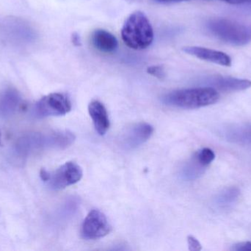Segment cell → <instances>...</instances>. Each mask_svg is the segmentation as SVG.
<instances>
[{
    "label": "cell",
    "mask_w": 251,
    "mask_h": 251,
    "mask_svg": "<svg viewBox=\"0 0 251 251\" xmlns=\"http://www.w3.org/2000/svg\"><path fill=\"white\" fill-rule=\"evenodd\" d=\"M1 131H0V144H1Z\"/></svg>",
    "instance_id": "cell-25"
},
{
    "label": "cell",
    "mask_w": 251,
    "mask_h": 251,
    "mask_svg": "<svg viewBox=\"0 0 251 251\" xmlns=\"http://www.w3.org/2000/svg\"><path fill=\"white\" fill-rule=\"evenodd\" d=\"M153 1L159 3H169L174 2V1H187V0H153Z\"/></svg>",
    "instance_id": "cell-24"
},
{
    "label": "cell",
    "mask_w": 251,
    "mask_h": 251,
    "mask_svg": "<svg viewBox=\"0 0 251 251\" xmlns=\"http://www.w3.org/2000/svg\"><path fill=\"white\" fill-rule=\"evenodd\" d=\"M93 45L103 53H110L118 48V41L115 35L105 29H96L91 36Z\"/></svg>",
    "instance_id": "cell-13"
},
{
    "label": "cell",
    "mask_w": 251,
    "mask_h": 251,
    "mask_svg": "<svg viewBox=\"0 0 251 251\" xmlns=\"http://www.w3.org/2000/svg\"><path fill=\"white\" fill-rule=\"evenodd\" d=\"M111 230V225L104 214L94 209L84 220L81 234L85 240H99L108 235Z\"/></svg>",
    "instance_id": "cell-6"
},
{
    "label": "cell",
    "mask_w": 251,
    "mask_h": 251,
    "mask_svg": "<svg viewBox=\"0 0 251 251\" xmlns=\"http://www.w3.org/2000/svg\"><path fill=\"white\" fill-rule=\"evenodd\" d=\"M223 1L229 3V4H246V3L250 2L251 0H223Z\"/></svg>",
    "instance_id": "cell-22"
},
{
    "label": "cell",
    "mask_w": 251,
    "mask_h": 251,
    "mask_svg": "<svg viewBox=\"0 0 251 251\" xmlns=\"http://www.w3.org/2000/svg\"><path fill=\"white\" fill-rule=\"evenodd\" d=\"M72 43H73L75 46H80V37H79V35H78L76 32H75V33L72 35Z\"/></svg>",
    "instance_id": "cell-23"
},
{
    "label": "cell",
    "mask_w": 251,
    "mask_h": 251,
    "mask_svg": "<svg viewBox=\"0 0 251 251\" xmlns=\"http://www.w3.org/2000/svg\"><path fill=\"white\" fill-rule=\"evenodd\" d=\"M147 72L149 75H152L159 80L165 78V72L162 66H151L148 67Z\"/></svg>",
    "instance_id": "cell-18"
},
{
    "label": "cell",
    "mask_w": 251,
    "mask_h": 251,
    "mask_svg": "<svg viewBox=\"0 0 251 251\" xmlns=\"http://www.w3.org/2000/svg\"><path fill=\"white\" fill-rule=\"evenodd\" d=\"M240 196V191L237 187L225 189L215 197V206L221 211L230 210L237 204Z\"/></svg>",
    "instance_id": "cell-14"
},
{
    "label": "cell",
    "mask_w": 251,
    "mask_h": 251,
    "mask_svg": "<svg viewBox=\"0 0 251 251\" xmlns=\"http://www.w3.org/2000/svg\"><path fill=\"white\" fill-rule=\"evenodd\" d=\"M232 251H251V242H243L233 246Z\"/></svg>",
    "instance_id": "cell-20"
},
{
    "label": "cell",
    "mask_w": 251,
    "mask_h": 251,
    "mask_svg": "<svg viewBox=\"0 0 251 251\" xmlns=\"http://www.w3.org/2000/svg\"><path fill=\"white\" fill-rule=\"evenodd\" d=\"M72 110V103L66 94L52 93L42 97L35 104V115L38 118L63 116Z\"/></svg>",
    "instance_id": "cell-5"
},
{
    "label": "cell",
    "mask_w": 251,
    "mask_h": 251,
    "mask_svg": "<svg viewBox=\"0 0 251 251\" xmlns=\"http://www.w3.org/2000/svg\"><path fill=\"white\" fill-rule=\"evenodd\" d=\"M187 243H188L189 249L190 251H199L201 250V245L199 243V240L193 236H189L187 237Z\"/></svg>",
    "instance_id": "cell-19"
},
{
    "label": "cell",
    "mask_w": 251,
    "mask_h": 251,
    "mask_svg": "<svg viewBox=\"0 0 251 251\" xmlns=\"http://www.w3.org/2000/svg\"><path fill=\"white\" fill-rule=\"evenodd\" d=\"M195 156L197 158L198 160H199L202 165L206 167H207L215 159V154L213 150L207 148V147L199 150V151H198L197 153L195 154Z\"/></svg>",
    "instance_id": "cell-17"
},
{
    "label": "cell",
    "mask_w": 251,
    "mask_h": 251,
    "mask_svg": "<svg viewBox=\"0 0 251 251\" xmlns=\"http://www.w3.org/2000/svg\"><path fill=\"white\" fill-rule=\"evenodd\" d=\"M75 137L68 131H53L48 134H33L24 137L19 142L21 151L42 148L65 149L73 144Z\"/></svg>",
    "instance_id": "cell-4"
},
{
    "label": "cell",
    "mask_w": 251,
    "mask_h": 251,
    "mask_svg": "<svg viewBox=\"0 0 251 251\" xmlns=\"http://www.w3.org/2000/svg\"><path fill=\"white\" fill-rule=\"evenodd\" d=\"M40 176H41V180L44 182L47 183L49 181L50 178V172L46 169H42L40 172Z\"/></svg>",
    "instance_id": "cell-21"
},
{
    "label": "cell",
    "mask_w": 251,
    "mask_h": 251,
    "mask_svg": "<svg viewBox=\"0 0 251 251\" xmlns=\"http://www.w3.org/2000/svg\"><path fill=\"white\" fill-rule=\"evenodd\" d=\"M222 135L233 144L251 145V123L231 125L224 130Z\"/></svg>",
    "instance_id": "cell-12"
},
{
    "label": "cell",
    "mask_w": 251,
    "mask_h": 251,
    "mask_svg": "<svg viewBox=\"0 0 251 251\" xmlns=\"http://www.w3.org/2000/svg\"><path fill=\"white\" fill-rule=\"evenodd\" d=\"M20 103V96L16 90H6L0 97V116L3 117L11 116L18 109Z\"/></svg>",
    "instance_id": "cell-15"
},
{
    "label": "cell",
    "mask_w": 251,
    "mask_h": 251,
    "mask_svg": "<svg viewBox=\"0 0 251 251\" xmlns=\"http://www.w3.org/2000/svg\"><path fill=\"white\" fill-rule=\"evenodd\" d=\"M208 86L215 89L224 91H239L248 89L251 86V81L249 80L214 75L205 81Z\"/></svg>",
    "instance_id": "cell-9"
},
{
    "label": "cell",
    "mask_w": 251,
    "mask_h": 251,
    "mask_svg": "<svg viewBox=\"0 0 251 251\" xmlns=\"http://www.w3.org/2000/svg\"><path fill=\"white\" fill-rule=\"evenodd\" d=\"M122 37L126 45L133 50L149 47L153 40V31L146 15L140 11L130 15L122 28Z\"/></svg>",
    "instance_id": "cell-2"
},
{
    "label": "cell",
    "mask_w": 251,
    "mask_h": 251,
    "mask_svg": "<svg viewBox=\"0 0 251 251\" xmlns=\"http://www.w3.org/2000/svg\"><path fill=\"white\" fill-rule=\"evenodd\" d=\"M183 51L190 56H195L198 58L206 61L212 62L216 64L224 66H230L231 65V58L229 56L223 52L212 49L201 47H183Z\"/></svg>",
    "instance_id": "cell-10"
},
{
    "label": "cell",
    "mask_w": 251,
    "mask_h": 251,
    "mask_svg": "<svg viewBox=\"0 0 251 251\" xmlns=\"http://www.w3.org/2000/svg\"><path fill=\"white\" fill-rule=\"evenodd\" d=\"M206 168L194 156L184 165L181 175L187 181H194L204 173Z\"/></svg>",
    "instance_id": "cell-16"
},
{
    "label": "cell",
    "mask_w": 251,
    "mask_h": 251,
    "mask_svg": "<svg viewBox=\"0 0 251 251\" xmlns=\"http://www.w3.org/2000/svg\"><path fill=\"white\" fill-rule=\"evenodd\" d=\"M88 112L97 132L100 135H104L110 128V122L104 105L98 100H94L88 106Z\"/></svg>",
    "instance_id": "cell-11"
},
{
    "label": "cell",
    "mask_w": 251,
    "mask_h": 251,
    "mask_svg": "<svg viewBox=\"0 0 251 251\" xmlns=\"http://www.w3.org/2000/svg\"><path fill=\"white\" fill-rule=\"evenodd\" d=\"M207 28L212 35L232 45H246L251 41V27L231 19H212Z\"/></svg>",
    "instance_id": "cell-3"
},
{
    "label": "cell",
    "mask_w": 251,
    "mask_h": 251,
    "mask_svg": "<svg viewBox=\"0 0 251 251\" xmlns=\"http://www.w3.org/2000/svg\"><path fill=\"white\" fill-rule=\"evenodd\" d=\"M153 128L146 122H140L126 130L120 139L121 146L126 150H133L150 139Z\"/></svg>",
    "instance_id": "cell-8"
},
{
    "label": "cell",
    "mask_w": 251,
    "mask_h": 251,
    "mask_svg": "<svg viewBox=\"0 0 251 251\" xmlns=\"http://www.w3.org/2000/svg\"><path fill=\"white\" fill-rule=\"evenodd\" d=\"M82 169L75 162H66L51 173L47 184L52 190H61L76 184L82 178Z\"/></svg>",
    "instance_id": "cell-7"
},
{
    "label": "cell",
    "mask_w": 251,
    "mask_h": 251,
    "mask_svg": "<svg viewBox=\"0 0 251 251\" xmlns=\"http://www.w3.org/2000/svg\"><path fill=\"white\" fill-rule=\"evenodd\" d=\"M220 94L212 87L176 90L162 97L165 104L182 109H197L218 103Z\"/></svg>",
    "instance_id": "cell-1"
}]
</instances>
